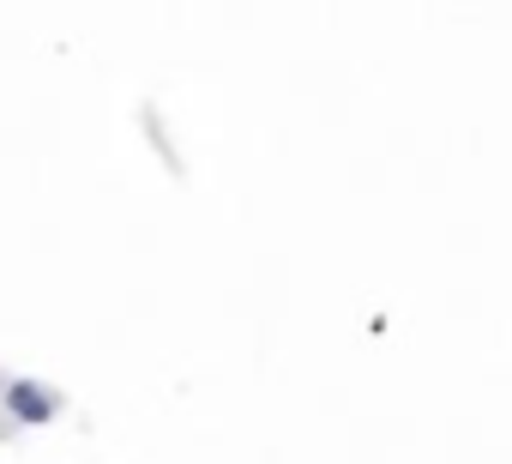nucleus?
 <instances>
[{"instance_id": "1", "label": "nucleus", "mask_w": 512, "mask_h": 464, "mask_svg": "<svg viewBox=\"0 0 512 464\" xmlns=\"http://www.w3.org/2000/svg\"><path fill=\"white\" fill-rule=\"evenodd\" d=\"M0 404H7V416L25 422V428H43V422L61 416V398L43 380H7V386H0Z\"/></svg>"}]
</instances>
